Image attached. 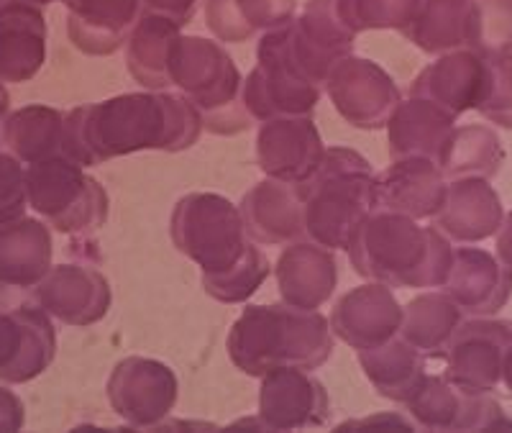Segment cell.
Here are the masks:
<instances>
[{"label":"cell","mask_w":512,"mask_h":433,"mask_svg":"<svg viewBox=\"0 0 512 433\" xmlns=\"http://www.w3.org/2000/svg\"><path fill=\"white\" fill-rule=\"evenodd\" d=\"M108 403L128 426L154 428L172 416L180 395L175 369L146 357H126L108 377Z\"/></svg>","instance_id":"10"},{"label":"cell","mask_w":512,"mask_h":433,"mask_svg":"<svg viewBox=\"0 0 512 433\" xmlns=\"http://www.w3.org/2000/svg\"><path fill=\"white\" fill-rule=\"evenodd\" d=\"M487 121L512 131V62L492 65V77L484 100L477 108Z\"/></svg>","instance_id":"39"},{"label":"cell","mask_w":512,"mask_h":433,"mask_svg":"<svg viewBox=\"0 0 512 433\" xmlns=\"http://www.w3.org/2000/svg\"><path fill=\"white\" fill-rule=\"evenodd\" d=\"M405 308L392 295V287L369 282L338 298L331 311V331L356 352L374 349L400 334Z\"/></svg>","instance_id":"18"},{"label":"cell","mask_w":512,"mask_h":433,"mask_svg":"<svg viewBox=\"0 0 512 433\" xmlns=\"http://www.w3.org/2000/svg\"><path fill=\"white\" fill-rule=\"evenodd\" d=\"M505 221V208L497 190L484 177H459L448 182L446 200L433 218V226L459 244L492 239Z\"/></svg>","instance_id":"21"},{"label":"cell","mask_w":512,"mask_h":433,"mask_svg":"<svg viewBox=\"0 0 512 433\" xmlns=\"http://www.w3.org/2000/svg\"><path fill=\"white\" fill-rule=\"evenodd\" d=\"M495 239H497V257H500L507 267H512V211L505 213V221H502Z\"/></svg>","instance_id":"42"},{"label":"cell","mask_w":512,"mask_h":433,"mask_svg":"<svg viewBox=\"0 0 512 433\" xmlns=\"http://www.w3.org/2000/svg\"><path fill=\"white\" fill-rule=\"evenodd\" d=\"M492 77V65L484 62L469 49L443 54L438 62L425 67L415 77L410 98L431 100L451 116H461L466 111H477L484 100Z\"/></svg>","instance_id":"20"},{"label":"cell","mask_w":512,"mask_h":433,"mask_svg":"<svg viewBox=\"0 0 512 433\" xmlns=\"http://www.w3.org/2000/svg\"><path fill=\"white\" fill-rule=\"evenodd\" d=\"M474 0H418L413 21L402 34L425 54H446L466 47Z\"/></svg>","instance_id":"32"},{"label":"cell","mask_w":512,"mask_h":433,"mask_svg":"<svg viewBox=\"0 0 512 433\" xmlns=\"http://www.w3.org/2000/svg\"><path fill=\"white\" fill-rule=\"evenodd\" d=\"M57 357V331L52 316L39 305L0 308V380L24 385Z\"/></svg>","instance_id":"13"},{"label":"cell","mask_w":512,"mask_h":433,"mask_svg":"<svg viewBox=\"0 0 512 433\" xmlns=\"http://www.w3.org/2000/svg\"><path fill=\"white\" fill-rule=\"evenodd\" d=\"M272 31L287 59L315 85H326L331 70L349 57L356 39L338 16L336 0H308L300 16Z\"/></svg>","instance_id":"9"},{"label":"cell","mask_w":512,"mask_h":433,"mask_svg":"<svg viewBox=\"0 0 512 433\" xmlns=\"http://www.w3.org/2000/svg\"><path fill=\"white\" fill-rule=\"evenodd\" d=\"M111 285L93 267L82 264H59L34 287L39 308L64 326H93L103 321L111 308Z\"/></svg>","instance_id":"17"},{"label":"cell","mask_w":512,"mask_h":433,"mask_svg":"<svg viewBox=\"0 0 512 433\" xmlns=\"http://www.w3.org/2000/svg\"><path fill=\"white\" fill-rule=\"evenodd\" d=\"M331 403L326 387L308 369L280 367L262 377L259 426L269 431H305L328 423Z\"/></svg>","instance_id":"15"},{"label":"cell","mask_w":512,"mask_h":433,"mask_svg":"<svg viewBox=\"0 0 512 433\" xmlns=\"http://www.w3.org/2000/svg\"><path fill=\"white\" fill-rule=\"evenodd\" d=\"M24 426V403L8 387H0V431H18Z\"/></svg>","instance_id":"41"},{"label":"cell","mask_w":512,"mask_h":433,"mask_svg":"<svg viewBox=\"0 0 512 433\" xmlns=\"http://www.w3.org/2000/svg\"><path fill=\"white\" fill-rule=\"evenodd\" d=\"M26 195L31 208L62 234H88L108 218L103 185L64 154L26 167Z\"/></svg>","instance_id":"7"},{"label":"cell","mask_w":512,"mask_h":433,"mask_svg":"<svg viewBox=\"0 0 512 433\" xmlns=\"http://www.w3.org/2000/svg\"><path fill=\"white\" fill-rule=\"evenodd\" d=\"M326 93L333 100L338 116L354 129L377 131L387 126L400 106V88L387 72L364 57H344L326 80Z\"/></svg>","instance_id":"11"},{"label":"cell","mask_w":512,"mask_h":433,"mask_svg":"<svg viewBox=\"0 0 512 433\" xmlns=\"http://www.w3.org/2000/svg\"><path fill=\"white\" fill-rule=\"evenodd\" d=\"M502 162H505V149L495 131L487 126H461L451 131L436 164L446 180H459V177L489 180L500 172Z\"/></svg>","instance_id":"35"},{"label":"cell","mask_w":512,"mask_h":433,"mask_svg":"<svg viewBox=\"0 0 512 433\" xmlns=\"http://www.w3.org/2000/svg\"><path fill=\"white\" fill-rule=\"evenodd\" d=\"M256 164L272 180L300 185L318 170L326 154L318 126L310 116H287L264 121L256 134Z\"/></svg>","instance_id":"16"},{"label":"cell","mask_w":512,"mask_h":433,"mask_svg":"<svg viewBox=\"0 0 512 433\" xmlns=\"http://www.w3.org/2000/svg\"><path fill=\"white\" fill-rule=\"evenodd\" d=\"M448 180L433 159L405 157L377 177V208L420 221L436 218L446 200Z\"/></svg>","instance_id":"22"},{"label":"cell","mask_w":512,"mask_h":433,"mask_svg":"<svg viewBox=\"0 0 512 433\" xmlns=\"http://www.w3.org/2000/svg\"><path fill=\"white\" fill-rule=\"evenodd\" d=\"M295 188L305 234L326 249H346L356 226L377 211V175L354 149H326L318 170Z\"/></svg>","instance_id":"5"},{"label":"cell","mask_w":512,"mask_h":433,"mask_svg":"<svg viewBox=\"0 0 512 433\" xmlns=\"http://www.w3.org/2000/svg\"><path fill=\"white\" fill-rule=\"evenodd\" d=\"M52 231L36 218L0 223V295L34 290L52 270Z\"/></svg>","instance_id":"25"},{"label":"cell","mask_w":512,"mask_h":433,"mask_svg":"<svg viewBox=\"0 0 512 433\" xmlns=\"http://www.w3.org/2000/svg\"><path fill=\"white\" fill-rule=\"evenodd\" d=\"M3 144L24 164L57 157L64 147V113L49 106L18 108L6 118Z\"/></svg>","instance_id":"34"},{"label":"cell","mask_w":512,"mask_h":433,"mask_svg":"<svg viewBox=\"0 0 512 433\" xmlns=\"http://www.w3.org/2000/svg\"><path fill=\"white\" fill-rule=\"evenodd\" d=\"M502 385L507 387L512 393V346L507 349V357H505V367H502Z\"/></svg>","instance_id":"44"},{"label":"cell","mask_w":512,"mask_h":433,"mask_svg":"<svg viewBox=\"0 0 512 433\" xmlns=\"http://www.w3.org/2000/svg\"><path fill=\"white\" fill-rule=\"evenodd\" d=\"M456 116L423 98H410L395 108L387 121L392 162L405 157H425L438 162L448 136L456 129Z\"/></svg>","instance_id":"28"},{"label":"cell","mask_w":512,"mask_h":433,"mask_svg":"<svg viewBox=\"0 0 512 433\" xmlns=\"http://www.w3.org/2000/svg\"><path fill=\"white\" fill-rule=\"evenodd\" d=\"M228 357L249 377H264L272 369H318L333 352V331L318 311L292 305H246L231 326Z\"/></svg>","instance_id":"4"},{"label":"cell","mask_w":512,"mask_h":433,"mask_svg":"<svg viewBox=\"0 0 512 433\" xmlns=\"http://www.w3.org/2000/svg\"><path fill=\"white\" fill-rule=\"evenodd\" d=\"M361 369L382 398L408 405L425 382V359L405 339H392L374 349L356 352Z\"/></svg>","instance_id":"29"},{"label":"cell","mask_w":512,"mask_h":433,"mask_svg":"<svg viewBox=\"0 0 512 433\" xmlns=\"http://www.w3.org/2000/svg\"><path fill=\"white\" fill-rule=\"evenodd\" d=\"M320 100V85L300 75L282 52L274 31H267L256 49V67L241 88V103L256 121L310 116Z\"/></svg>","instance_id":"8"},{"label":"cell","mask_w":512,"mask_h":433,"mask_svg":"<svg viewBox=\"0 0 512 433\" xmlns=\"http://www.w3.org/2000/svg\"><path fill=\"white\" fill-rule=\"evenodd\" d=\"M29 205L26 195V167L11 152H0V223L21 218Z\"/></svg>","instance_id":"38"},{"label":"cell","mask_w":512,"mask_h":433,"mask_svg":"<svg viewBox=\"0 0 512 433\" xmlns=\"http://www.w3.org/2000/svg\"><path fill=\"white\" fill-rule=\"evenodd\" d=\"M141 3H144L146 13H157V16L169 18L180 29L190 24L192 16H195V8H198V0H141Z\"/></svg>","instance_id":"40"},{"label":"cell","mask_w":512,"mask_h":433,"mask_svg":"<svg viewBox=\"0 0 512 433\" xmlns=\"http://www.w3.org/2000/svg\"><path fill=\"white\" fill-rule=\"evenodd\" d=\"M443 287V293L469 316H495L512 295V267H507L497 254L477 246H461L454 252Z\"/></svg>","instance_id":"19"},{"label":"cell","mask_w":512,"mask_h":433,"mask_svg":"<svg viewBox=\"0 0 512 433\" xmlns=\"http://www.w3.org/2000/svg\"><path fill=\"white\" fill-rule=\"evenodd\" d=\"M295 0H205V24L218 41H249L256 31L290 24Z\"/></svg>","instance_id":"31"},{"label":"cell","mask_w":512,"mask_h":433,"mask_svg":"<svg viewBox=\"0 0 512 433\" xmlns=\"http://www.w3.org/2000/svg\"><path fill=\"white\" fill-rule=\"evenodd\" d=\"M8 106H11V100H8V90H6V85L0 82V144H3V126H6Z\"/></svg>","instance_id":"43"},{"label":"cell","mask_w":512,"mask_h":433,"mask_svg":"<svg viewBox=\"0 0 512 433\" xmlns=\"http://www.w3.org/2000/svg\"><path fill=\"white\" fill-rule=\"evenodd\" d=\"M239 211L246 234L256 244H292L305 234L303 203L290 182L267 177L244 195Z\"/></svg>","instance_id":"26"},{"label":"cell","mask_w":512,"mask_h":433,"mask_svg":"<svg viewBox=\"0 0 512 433\" xmlns=\"http://www.w3.org/2000/svg\"><path fill=\"white\" fill-rule=\"evenodd\" d=\"M47 59V21L36 6H0V80L29 82Z\"/></svg>","instance_id":"27"},{"label":"cell","mask_w":512,"mask_h":433,"mask_svg":"<svg viewBox=\"0 0 512 433\" xmlns=\"http://www.w3.org/2000/svg\"><path fill=\"white\" fill-rule=\"evenodd\" d=\"M512 346V321L474 318L456 328L446 352V380L469 393H492L502 385L507 349Z\"/></svg>","instance_id":"12"},{"label":"cell","mask_w":512,"mask_h":433,"mask_svg":"<svg viewBox=\"0 0 512 433\" xmlns=\"http://www.w3.org/2000/svg\"><path fill=\"white\" fill-rule=\"evenodd\" d=\"M418 0H336V11L354 34L372 29L405 31L413 21Z\"/></svg>","instance_id":"37"},{"label":"cell","mask_w":512,"mask_h":433,"mask_svg":"<svg viewBox=\"0 0 512 433\" xmlns=\"http://www.w3.org/2000/svg\"><path fill=\"white\" fill-rule=\"evenodd\" d=\"M274 275L282 303L300 311H318L336 290L338 262L326 246L297 239L280 254Z\"/></svg>","instance_id":"23"},{"label":"cell","mask_w":512,"mask_h":433,"mask_svg":"<svg viewBox=\"0 0 512 433\" xmlns=\"http://www.w3.org/2000/svg\"><path fill=\"white\" fill-rule=\"evenodd\" d=\"M346 252L356 275L387 287H443L454 262L451 241L436 226L390 211L369 213Z\"/></svg>","instance_id":"3"},{"label":"cell","mask_w":512,"mask_h":433,"mask_svg":"<svg viewBox=\"0 0 512 433\" xmlns=\"http://www.w3.org/2000/svg\"><path fill=\"white\" fill-rule=\"evenodd\" d=\"M510 3H512V0H510Z\"/></svg>","instance_id":"46"},{"label":"cell","mask_w":512,"mask_h":433,"mask_svg":"<svg viewBox=\"0 0 512 433\" xmlns=\"http://www.w3.org/2000/svg\"><path fill=\"white\" fill-rule=\"evenodd\" d=\"M169 236L177 252L198 264L205 293L218 303H244L269 277V259L246 234L239 208L223 195L180 198Z\"/></svg>","instance_id":"2"},{"label":"cell","mask_w":512,"mask_h":433,"mask_svg":"<svg viewBox=\"0 0 512 433\" xmlns=\"http://www.w3.org/2000/svg\"><path fill=\"white\" fill-rule=\"evenodd\" d=\"M203 131V118L182 95L126 93L80 106L64 116L62 154L82 167L134 152H185Z\"/></svg>","instance_id":"1"},{"label":"cell","mask_w":512,"mask_h":433,"mask_svg":"<svg viewBox=\"0 0 512 433\" xmlns=\"http://www.w3.org/2000/svg\"><path fill=\"white\" fill-rule=\"evenodd\" d=\"M180 36V26L157 13H144L126 41V67L139 85L164 90L169 85L167 62L172 41Z\"/></svg>","instance_id":"33"},{"label":"cell","mask_w":512,"mask_h":433,"mask_svg":"<svg viewBox=\"0 0 512 433\" xmlns=\"http://www.w3.org/2000/svg\"><path fill=\"white\" fill-rule=\"evenodd\" d=\"M141 0H67V34L82 54L108 57L128 41L141 18Z\"/></svg>","instance_id":"24"},{"label":"cell","mask_w":512,"mask_h":433,"mask_svg":"<svg viewBox=\"0 0 512 433\" xmlns=\"http://www.w3.org/2000/svg\"><path fill=\"white\" fill-rule=\"evenodd\" d=\"M8 3H26V6H49V3H67V0H0V6H8Z\"/></svg>","instance_id":"45"},{"label":"cell","mask_w":512,"mask_h":433,"mask_svg":"<svg viewBox=\"0 0 512 433\" xmlns=\"http://www.w3.org/2000/svg\"><path fill=\"white\" fill-rule=\"evenodd\" d=\"M464 311L446 293H423L405 305L400 339L408 341L423 357H446Z\"/></svg>","instance_id":"30"},{"label":"cell","mask_w":512,"mask_h":433,"mask_svg":"<svg viewBox=\"0 0 512 433\" xmlns=\"http://www.w3.org/2000/svg\"><path fill=\"white\" fill-rule=\"evenodd\" d=\"M408 410L415 423L428 431H495L507 426L502 408L487 393H469L446 380V375H425Z\"/></svg>","instance_id":"14"},{"label":"cell","mask_w":512,"mask_h":433,"mask_svg":"<svg viewBox=\"0 0 512 433\" xmlns=\"http://www.w3.org/2000/svg\"><path fill=\"white\" fill-rule=\"evenodd\" d=\"M167 75L169 85L180 88L182 98L200 113L208 131L231 136L249 129V116L239 108L244 80L221 44L180 34L169 49Z\"/></svg>","instance_id":"6"},{"label":"cell","mask_w":512,"mask_h":433,"mask_svg":"<svg viewBox=\"0 0 512 433\" xmlns=\"http://www.w3.org/2000/svg\"><path fill=\"white\" fill-rule=\"evenodd\" d=\"M466 49L489 65L512 62V3L510 0H474Z\"/></svg>","instance_id":"36"}]
</instances>
